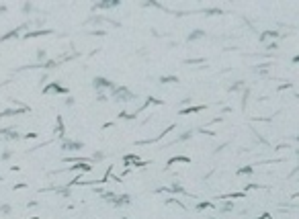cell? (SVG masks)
Wrapping results in <instances>:
<instances>
[{
    "instance_id": "cell-5",
    "label": "cell",
    "mask_w": 299,
    "mask_h": 219,
    "mask_svg": "<svg viewBox=\"0 0 299 219\" xmlns=\"http://www.w3.org/2000/svg\"><path fill=\"white\" fill-rule=\"evenodd\" d=\"M101 158H104V154H101V152H96V154H94V160H101Z\"/></svg>"
},
{
    "instance_id": "cell-2",
    "label": "cell",
    "mask_w": 299,
    "mask_h": 219,
    "mask_svg": "<svg viewBox=\"0 0 299 219\" xmlns=\"http://www.w3.org/2000/svg\"><path fill=\"white\" fill-rule=\"evenodd\" d=\"M117 4H119V2H98L96 6H98V8H111V6H117Z\"/></svg>"
},
{
    "instance_id": "cell-4",
    "label": "cell",
    "mask_w": 299,
    "mask_h": 219,
    "mask_svg": "<svg viewBox=\"0 0 299 219\" xmlns=\"http://www.w3.org/2000/svg\"><path fill=\"white\" fill-rule=\"evenodd\" d=\"M0 211H2V213H11V207H8V205H2Z\"/></svg>"
},
{
    "instance_id": "cell-1",
    "label": "cell",
    "mask_w": 299,
    "mask_h": 219,
    "mask_svg": "<svg viewBox=\"0 0 299 219\" xmlns=\"http://www.w3.org/2000/svg\"><path fill=\"white\" fill-rule=\"evenodd\" d=\"M64 148L66 150H78V148H82V143H78V141H64Z\"/></svg>"
},
{
    "instance_id": "cell-3",
    "label": "cell",
    "mask_w": 299,
    "mask_h": 219,
    "mask_svg": "<svg viewBox=\"0 0 299 219\" xmlns=\"http://www.w3.org/2000/svg\"><path fill=\"white\" fill-rule=\"evenodd\" d=\"M94 86H109V82L103 80V78H96V80H94Z\"/></svg>"
}]
</instances>
